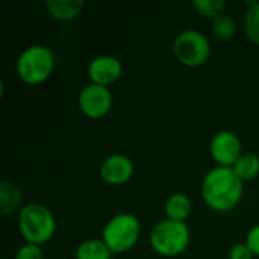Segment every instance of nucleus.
I'll return each instance as SVG.
<instances>
[{"instance_id":"nucleus-1","label":"nucleus","mask_w":259,"mask_h":259,"mask_svg":"<svg viewBox=\"0 0 259 259\" xmlns=\"http://www.w3.org/2000/svg\"><path fill=\"white\" fill-rule=\"evenodd\" d=\"M244 194V182L231 167H214L202 179L200 196L205 205L215 212L235 209Z\"/></svg>"},{"instance_id":"nucleus-2","label":"nucleus","mask_w":259,"mask_h":259,"mask_svg":"<svg viewBox=\"0 0 259 259\" xmlns=\"http://www.w3.org/2000/svg\"><path fill=\"white\" fill-rule=\"evenodd\" d=\"M20 235L26 243L42 246L49 243L56 232V219L49 206L36 202L26 203L17 219Z\"/></svg>"},{"instance_id":"nucleus-3","label":"nucleus","mask_w":259,"mask_h":259,"mask_svg":"<svg viewBox=\"0 0 259 259\" xmlns=\"http://www.w3.org/2000/svg\"><path fill=\"white\" fill-rule=\"evenodd\" d=\"M191 241V231L187 223L164 219L158 222L150 234L149 243L155 253L164 258H176L182 255Z\"/></svg>"},{"instance_id":"nucleus-4","label":"nucleus","mask_w":259,"mask_h":259,"mask_svg":"<svg viewBox=\"0 0 259 259\" xmlns=\"http://www.w3.org/2000/svg\"><path fill=\"white\" fill-rule=\"evenodd\" d=\"M55 64L56 58L50 47L33 44L20 53L15 70L21 82L27 85H39L52 76Z\"/></svg>"},{"instance_id":"nucleus-5","label":"nucleus","mask_w":259,"mask_h":259,"mask_svg":"<svg viewBox=\"0 0 259 259\" xmlns=\"http://www.w3.org/2000/svg\"><path fill=\"white\" fill-rule=\"evenodd\" d=\"M141 235V223L131 212H120L111 217L103 231L102 240L112 253H124L135 247Z\"/></svg>"},{"instance_id":"nucleus-6","label":"nucleus","mask_w":259,"mask_h":259,"mask_svg":"<svg viewBox=\"0 0 259 259\" xmlns=\"http://www.w3.org/2000/svg\"><path fill=\"white\" fill-rule=\"evenodd\" d=\"M173 53L182 65L196 68L208 62L211 56V42L200 30L185 29L176 35Z\"/></svg>"},{"instance_id":"nucleus-7","label":"nucleus","mask_w":259,"mask_h":259,"mask_svg":"<svg viewBox=\"0 0 259 259\" xmlns=\"http://www.w3.org/2000/svg\"><path fill=\"white\" fill-rule=\"evenodd\" d=\"M79 109L83 115L93 120L106 117L112 109V93L108 87L97 83L85 85L77 96Z\"/></svg>"},{"instance_id":"nucleus-8","label":"nucleus","mask_w":259,"mask_h":259,"mask_svg":"<svg viewBox=\"0 0 259 259\" xmlns=\"http://www.w3.org/2000/svg\"><path fill=\"white\" fill-rule=\"evenodd\" d=\"M209 152L219 167L232 168L237 164V161L243 156V144L234 132L220 131L212 137Z\"/></svg>"},{"instance_id":"nucleus-9","label":"nucleus","mask_w":259,"mask_h":259,"mask_svg":"<svg viewBox=\"0 0 259 259\" xmlns=\"http://www.w3.org/2000/svg\"><path fill=\"white\" fill-rule=\"evenodd\" d=\"M99 173L105 184L112 187H120L132 179L135 173V167L131 158H127L126 155L114 153L103 159Z\"/></svg>"},{"instance_id":"nucleus-10","label":"nucleus","mask_w":259,"mask_h":259,"mask_svg":"<svg viewBox=\"0 0 259 259\" xmlns=\"http://www.w3.org/2000/svg\"><path fill=\"white\" fill-rule=\"evenodd\" d=\"M123 65L121 61L112 55H100L91 59L88 64V77L91 83H97L102 87L112 85L121 77Z\"/></svg>"},{"instance_id":"nucleus-11","label":"nucleus","mask_w":259,"mask_h":259,"mask_svg":"<svg viewBox=\"0 0 259 259\" xmlns=\"http://www.w3.org/2000/svg\"><path fill=\"white\" fill-rule=\"evenodd\" d=\"M23 206L24 205H23L21 190L9 181H2L0 182V214L3 217H8L15 212H20Z\"/></svg>"},{"instance_id":"nucleus-12","label":"nucleus","mask_w":259,"mask_h":259,"mask_svg":"<svg viewBox=\"0 0 259 259\" xmlns=\"http://www.w3.org/2000/svg\"><path fill=\"white\" fill-rule=\"evenodd\" d=\"M164 212L168 220L187 223L193 212L191 199L185 193H173L167 197L164 203Z\"/></svg>"},{"instance_id":"nucleus-13","label":"nucleus","mask_w":259,"mask_h":259,"mask_svg":"<svg viewBox=\"0 0 259 259\" xmlns=\"http://www.w3.org/2000/svg\"><path fill=\"white\" fill-rule=\"evenodd\" d=\"M44 8L55 20L70 21L82 12L85 3L82 0H46Z\"/></svg>"},{"instance_id":"nucleus-14","label":"nucleus","mask_w":259,"mask_h":259,"mask_svg":"<svg viewBox=\"0 0 259 259\" xmlns=\"http://www.w3.org/2000/svg\"><path fill=\"white\" fill-rule=\"evenodd\" d=\"M111 249L105 244V241L100 238H90L82 241L76 247V259H111L112 258Z\"/></svg>"},{"instance_id":"nucleus-15","label":"nucleus","mask_w":259,"mask_h":259,"mask_svg":"<svg viewBox=\"0 0 259 259\" xmlns=\"http://www.w3.org/2000/svg\"><path fill=\"white\" fill-rule=\"evenodd\" d=\"M232 168L243 182L253 181L259 175V156L256 153L246 152Z\"/></svg>"},{"instance_id":"nucleus-16","label":"nucleus","mask_w":259,"mask_h":259,"mask_svg":"<svg viewBox=\"0 0 259 259\" xmlns=\"http://www.w3.org/2000/svg\"><path fill=\"white\" fill-rule=\"evenodd\" d=\"M244 33L246 36L259 46V2H250L244 14Z\"/></svg>"},{"instance_id":"nucleus-17","label":"nucleus","mask_w":259,"mask_h":259,"mask_svg":"<svg viewBox=\"0 0 259 259\" xmlns=\"http://www.w3.org/2000/svg\"><path fill=\"white\" fill-rule=\"evenodd\" d=\"M212 33L219 39H231L237 33V21L234 20V17L225 12L212 20Z\"/></svg>"},{"instance_id":"nucleus-18","label":"nucleus","mask_w":259,"mask_h":259,"mask_svg":"<svg viewBox=\"0 0 259 259\" xmlns=\"http://www.w3.org/2000/svg\"><path fill=\"white\" fill-rule=\"evenodd\" d=\"M228 3L225 0H194L193 8L197 11L199 15L206 18H217L219 15L225 14Z\"/></svg>"},{"instance_id":"nucleus-19","label":"nucleus","mask_w":259,"mask_h":259,"mask_svg":"<svg viewBox=\"0 0 259 259\" xmlns=\"http://www.w3.org/2000/svg\"><path fill=\"white\" fill-rule=\"evenodd\" d=\"M14 259H44V255H42L41 246H35V244L24 243V244L15 252Z\"/></svg>"},{"instance_id":"nucleus-20","label":"nucleus","mask_w":259,"mask_h":259,"mask_svg":"<svg viewBox=\"0 0 259 259\" xmlns=\"http://www.w3.org/2000/svg\"><path fill=\"white\" fill-rule=\"evenodd\" d=\"M253 252L246 243H237L229 250V259H253Z\"/></svg>"},{"instance_id":"nucleus-21","label":"nucleus","mask_w":259,"mask_h":259,"mask_svg":"<svg viewBox=\"0 0 259 259\" xmlns=\"http://www.w3.org/2000/svg\"><path fill=\"white\" fill-rule=\"evenodd\" d=\"M244 243L249 246V249L253 252V255L259 258V223L249 229V232L246 234Z\"/></svg>"}]
</instances>
